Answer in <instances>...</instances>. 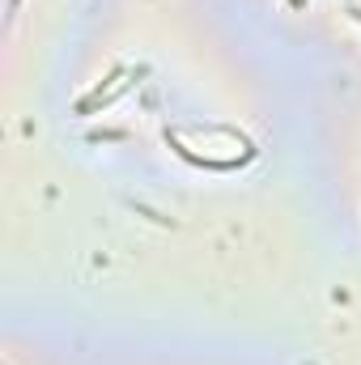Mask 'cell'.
<instances>
[{"label": "cell", "mask_w": 361, "mask_h": 365, "mask_svg": "<svg viewBox=\"0 0 361 365\" xmlns=\"http://www.w3.org/2000/svg\"><path fill=\"white\" fill-rule=\"evenodd\" d=\"M289 4H302V0H289Z\"/></svg>", "instance_id": "1"}]
</instances>
